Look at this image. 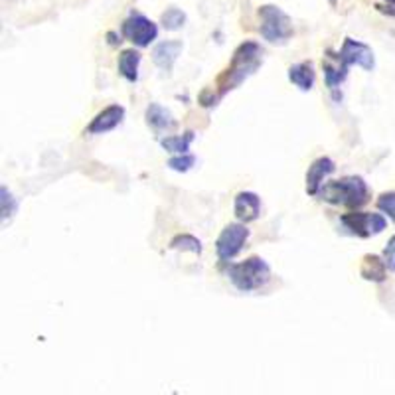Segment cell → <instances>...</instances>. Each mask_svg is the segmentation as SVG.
I'll list each match as a JSON object with an SVG mask.
<instances>
[{
  "instance_id": "484cf974",
  "label": "cell",
  "mask_w": 395,
  "mask_h": 395,
  "mask_svg": "<svg viewBox=\"0 0 395 395\" xmlns=\"http://www.w3.org/2000/svg\"><path fill=\"white\" fill-rule=\"evenodd\" d=\"M328 4L332 8H336V6H338V0H328Z\"/></svg>"
},
{
  "instance_id": "7a4b0ae2",
  "label": "cell",
  "mask_w": 395,
  "mask_h": 395,
  "mask_svg": "<svg viewBox=\"0 0 395 395\" xmlns=\"http://www.w3.org/2000/svg\"><path fill=\"white\" fill-rule=\"evenodd\" d=\"M319 198L334 206L358 209L370 202V188L360 176H346L336 182H326L320 188Z\"/></svg>"
},
{
  "instance_id": "3957f363",
  "label": "cell",
  "mask_w": 395,
  "mask_h": 395,
  "mask_svg": "<svg viewBox=\"0 0 395 395\" xmlns=\"http://www.w3.org/2000/svg\"><path fill=\"white\" fill-rule=\"evenodd\" d=\"M228 277L233 286L242 293H253L269 283L271 267L263 257H249L243 263H235L228 267Z\"/></svg>"
},
{
  "instance_id": "e0dca14e",
  "label": "cell",
  "mask_w": 395,
  "mask_h": 395,
  "mask_svg": "<svg viewBox=\"0 0 395 395\" xmlns=\"http://www.w3.org/2000/svg\"><path fill=\"white\" fill-rule=\"evenodd\" d=\"M139 64H141V52L123 50L121 55H119V74L127 81L137 83V79H139Z\"/></svg>"
},
{
  "instance_id": "7c38bea8",
  "label": "cell",
  "mask_w": 395,
  "mask_h": 395,
  "mask_svg": "<svg viewBox=\"0 0 395 395\" xmlns=\"http://www.w3.org/2000/svg\"><path fill=\"white\" fill-rule=\"evenodd\" d=\"M233 214L243 223L255 221L261 216V198L255 192H240L233 202Z\"/></svg>"
},
{
  "instance_id": "30bf717a",
  "label": "cell",
  "mask_w": 395,
  "mask_h": 395,
  "mask_svg": "<svg viewBox=\"0 0 395 395\" xmlns=\"http://www.w3.org/2000/svg\"><path fill=\"white\" fill-rule=\"evenodd\" d=\"M125 119V107L123 105H109L103 111H99L95 119L89 123L85 132L89 134H105V132L117 129Z\"/></svg>"
},
{
  "instance_id": "603a6c76",
  "label": "cell",
  "mask_w": 395,
  "mask_h": 395,
  "mask_svg": "<svg viewBox=\"0 0 395 395\" xmlns=\"http://www.w3.org/2000/svg\"><path fill=\"white\" fill-rule=\"evenodd\" d=\"M377 209H382L384 214H387V218L395 221V192H384L377 198Z\"/></svg>"
},
{
  "instance_id": "8fae6325",
  "label": "cell",
  "mask_w": 395,
  "mask_h": 395,
  "mask_svg": "<svg viewBox=\"0 0 395 395\" xmlns=\"http://www.w3.org/2000/svg\"><path fill=\"white\" fill-rule=\"evenodd\" d=\"M322 71H324V83L330 91H336L346 81L350 67L344 66L340 55L332 50H326V55L322 57Z\"/></svg>"
},
{
  "instance_id": "44dd1931",
  "label": "cell",
  "mask_w": 395,
  "mask_h": 395,
  "mask_svg": "<svg viewBox=\"0 0 395 395\" xmlns=\"http://www.w3.org/2000/svg\"><path fill=\"white\" fill-rule=\"evenodd\" d=\"M160 24L165 26V30L168 32H174V30H180L184 24H186V14L180 11V8H168L166 12H162L160 16Z\"/></svg>"
},
{
  "instance_id": "d4e9b609",
  "label": "cell",
  "mask_w": 395,
  "mask_h": 395,
  "mask_svg": "<svg viewBox=\"0 0 395 395\" xmlns=\"http://www.w3.org/2000/svg\"><path fill=\"white\" fill-rule=\"evenodd\" d=\"M373 8L385 16H395V0H373Z\"/></svg>"
},
{
  "instance_id": "7402d4cb",
  "label": "cell",
  "mask_w": 395,
  "mask_h": 395,
  "mask_svg": "<svg viewBox=\"0 0 395 395\" xmlns=\"http://www.w3.org/2000/svg\"><path fill=\"white\" fill-rule=\"evenodd\" d=\"M196 165V156H192V154H176L172 156L166 166L170 168V170H174V172H188V170H192Z\"/></svg>"
},
{
  "instance_id": "277c9868",
  "label": "cell",
  "mask_w": 395,
  "mask_h": 395,
  "mask_svg": "<svg viewBox=\"0 0 395 395\" xmlns=\"http://www.w3.org/2000/svg\"><path fill=\"white\" fill-rule=\"evenodd\" d=\"M259 34L269 44L283 46L293 38V20L279 6L263 4L259 8Z\"/></svg>"
},
{
  "instance_id": "ffe728a7",
  "label": "cell",
  "mask_w": 395,
  "mask_h": 395,
  "mask_svg": "<svg viewBox=\"0 0 395 395\" xmlns=\"http://www.w3.org/2000/svg\"><path fill=\"white\" fill-rule=\"evenodd\" d=\"M18 212V200L8 192V188H0V214H2V223L14 218V214Z\"/></svg>"
},
{
  "instance_id": "9a60e30c",
  "label": "cell",
  "mask_w": 395,
  "mask_h": 395,
  "mask_svg": "<svg viewBox=\"0 0 395 395\" xmlns=\"http://www.w3.org/2000/svg\"><path fill=\"white\" fill-rule=\"evenodd\" d=\"M289 79L300 91H310L317 81V71H314L312 62H300V64L289 67Z\"/></svg>"
},
{
  "instance_id": "ac0fdd59",
  "label": "cell",
  "mask_w": 395,
  "mask_h": 395,
  "mask_svg": "<svg viewBox=\"0 0 395 395\" xmlns=\"http://www.w3.org/2000/svg\"><path fill=\"white\" fill-rule=\"evenodd\" d=\"M194 141V132L188 131L184 134H172V137H166L160 141V146L165 148L166 153L172 154H186L190 151V144Z\"/></svg>"
},
{
  "instance_id": "52a82bcc",
  "label": "cell",
  "mask_w": 395,
  "mask_h": 395,
  "mask_svg": "<svg viewBox=\"0 0 395 395\" xmlns=\"http://www.w3.org/2000/svg\"><path fill=\"white\" fill-rule=\"evenodd\" d=\"M121 34L137 46V48H146L151 46L156 40L158 36V28L153 20H148L144 14H139V12H132L131 16L123 22L121 26Z\"/></svg>"
},
{
  "instance_id": "6da1fadb",
  "label": "cell",
  "mask_w": 395,
  "mask_h": 395,
  "mask_svg": "<svg viewBox=\"0 0 395 395\" xmlns=\"http://www.w3.org/2000/svg\"><path fill=\"white\" fill-rule=\"evenodd\" d=\"M263 62V50L261 46L255 42H243L231 57L230 66L226 67V71L218 77L216 81V93L218 97L223 99L230 91L237 89L243 81L257 71V67Z\"/></svg>"
},
{
  "instance_id": "5b68a950",
  "label": "cell",
  "mask_w": 395,
  "mask_h": 395,
  "mask_svg": "<svg viewBox=\"0 0 395 395\" xmlns=\"http://www.w3.org/2000/svg\"><path fill=\"white\" fill-rule=\"evenodd\" d=\"M340 223L344 226V230H348L352 235L358 237H372L377 235L387 228V220L382 214H372V212H350L344 214L340 218Z\"/></svg>"
},
{
  "instance_id": "ba28073f",
  "label": "cell",
  "mask_w": 395,
  "mask_h": 395,
  "mask_svg": "<svg viewBox=\"0 0 395 395\" xmlns=\"http://www.w3.org/2000/svg\"><path fill=\"white\" fill-rule=\"evenodd\" d=\"M338 55H340V60L346 67L358 66L366 71H373V67H375V55H373L372 48L363 44V42L352 40V38L344 40Z\"/></svg>"
},
{
  "instance_id": "cb8c5ba5",
  "label": "cell",
  "mask_w": 395,
  "mask_h": 395,
  "mask_svg": "<svg viewBox=\"0 0 395 395\" xmlns=\"http://www.w3.org/2000/svg\"><path fill=\"white\" fill-rule=\"evenodd\" d=\"M384 261L385 265H387V269H389L391 273H395V235H391L387 245H385Z\"/></svg>"
},
{
  "instance_id": "5bb4252c",
  "label": "cell",
  "mask_w": 395,
  "mask_h": 395,
  "mask_svg": "<svg viewBox=\"0 0 395 395\" xmlns=\"http://www.w3.org/2000/svg\"><path fill=\"white\" fill-rule=\"evenodd\" d=\"M144 119H146V125L154 132H158V134L170 132L176 129V119L172 117V113L166 109V107H162V105H158V103H151L146 107Z\"/></svg>"
},
{
  "instance_id": "8992f818",
  "label": "cell",
  "mask_w": 395,
  "mask_h": 395,
  "mask_svg": "<svg viewBox=\"0 0 395 395\" xmlns=\"http://www.w3.org/2000/svg\"><path fill=\"white\" fill-rule=\"evenodd\" d=\"M249 240V230L245 223H230L226 226L216 242V253L221 263H230L231 259L242 251L245 242Z\"/></svg>"
},
{
  "instance_id": "d6986e66",
  "label": "cell",
  "mask_w": 395,
  "mask_h": 395,
  "mask_svg": "<svg viewBox=\"0 0 395 395\" xmlns=\"http://www.w3.org/2000/svg\"><path fill=\"white\" fill-rule=\"evenodd\" d=\"M170 249H176V251H190V253H196L200 255L202 253V242L196 240L194 235H190V233H180V235H176L170 240V245H168Z\"/></svg>"
},
{
  "instance_id": "2e32d148",
  "label": "cell",
  "mask_w": 395,
  "mask_h": 395,
  "mask_svg": "<svg viewBox=\"0 0 395 395\" xmlns=\"http://www.w3.org/2000/svg\"><path fill=\"white\" fill-rule=\"evenodd\" d=\"M387 265L384 259H380L377 255H363L362 263H360V275L366 281H372V283H384L387 279Z\"/></svg>"
},
{
  "instance_id": "9c48e42d",
  "label": "cell",
  "mask_w": 395,
  "mask_h": 395,
  "mask_svg": "<svg viewBox=\"0 0 395 395\" xmlns=\"http://www.w3.org/2000/svg\"><path fill=\"white\" fill-rule=\"evenodd\" d=\"M334 170H336V165H334V160L328 158V156H320V158H317L312 165L308 166V170H307V194L308 196H319L320 188L326 184L324 180H326L328 176L334 174Z\"/></svg>"
},
{
  "instance_id": "4fadbf2b",
  "label": "cell",
  "mask_w": 395,
  "mask_h": 395,
  "mask_svg": "<svg viewBox=\"0 0 395 395\" xmlns=\"http://www.w3.org/2000/svg\"><path fill=\"white\" fill-rule=\"evenodd\" d=\"M182 48H184V46H182L180 40H166V42H160V44L153 50L154 66L160 67L166 74H170L172 67H174L176 60H178V55L182 54Z\"/></svg>"
}]
</instances>
